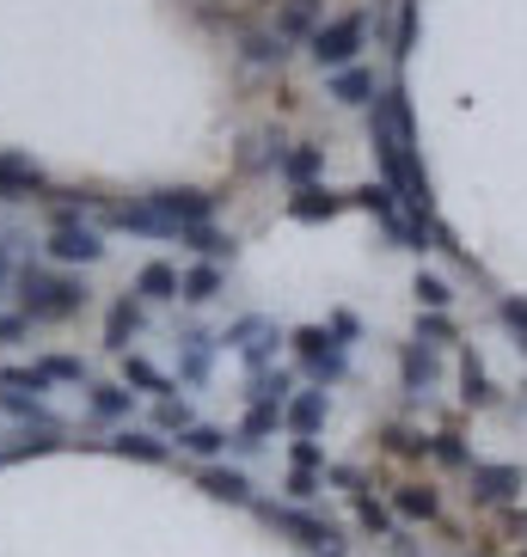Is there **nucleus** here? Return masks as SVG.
Here are the masks:
<instances>
[{
    "label": "nucleus",
    "mask_w": 527,
    "mask_h": 557,
    "mask_svg": "<svg viewBox=\"0 0 527 557\" xmlns=\"http://www.w3.org/2000/svg\"><path fill=\"white\" fill-rule=\"evenodd\" d=\"M356 527H363V533H375V540H399L393 508H387V503H375L368 491H356Z\"/></svg>",
    "instance_id": "nucleus-29"
},
{
    "label": "nucleus",
    "mask_w": 527,
    "mask_h": 557,
    "mask_svg": "<svg viewBox=\"0 0 527 557\" xmlns=\"http://www.w3.org/2000/svg\"><path fill=\"white\" fill-rule=\"evenodd\" d=\"M338 209H344V197H338V190H326V184H307V190H295V197H289V214H295V221H331Z\"/></svg>",
    "instance_id": "nucleus-28"
},
{
    "label": "nucleus",
    "mask_w": 527,
    "mask_h": 557,
    "mask_svg": "<svg viewBox=\"0 0 527 557\" xmlns=\"http://www.w3.org/2000/svg\"><path fill=\"white\" fill-rule=\"evenodd\" d=\"M412 295H417V307H424V312H448V307H454V288H448L436 270H417Z\"/></svg>",
    "instance_id": "nucleus-33"
},
{
    "label": "nucleus",
    "mask_w": 527,
    "mask_h": 557,
    "mask_svg": "<svg viewBox=\"0 0 527 557\" xmlns=\"http://www.w3.org/2000/svg\"><path fill=\"white\" fill-rule=\"evenodd\" d=\"M215 337L203 325H184V337H179V380L184 386H203L209 380V368H215Z\"/></svg>",
    "instance_id": "nucleus-13"
},
{
    "label": "nucleus",
    "mask_w": 527,
    "mask_h": 557,
    "mask_svg": "<svg viewBox=\"0 0 527 557\" xmlns=\"http://www.w3.org/2000/svg\"><path fill=\"white\" fill-rule=\"evenodd\" d=\"M289 344H295V361L314 374V386H338L350 374V344H338L326 325H301L289 331Z\"/></svg>",
    "instance_id": "nucleus-4"
},
{
    "label": "nucleus",
    "mask_w": 527,
    "mask_h": 557,
    "mask_svg": "<svg viewBox=\"0 0 527 557\" xmlns=\"http://www.w3.org/2000/svg\"><path fill=\"white\" fill-rule=\"evenodd\" d=\"M197 484L215 496V503H233V508H252V503H258V491H252V478L240 472V466H221V459H215V466H203V472H197Z\"/></svg>",
    "instance_id": "nucleus-14"
},
{
    "label": "nucleus",
    "mask_w": 527,
    "mask_h": 557,
    "mask_svg": "<svg viewBox=\"0 0 527 557\" xmlns=\"http://www.w3.org/2000/svg\"><path fill=\"white\" fill-rule=\"evenodd\" d=\"M314 484H319V472H289V496H295V503H307Z\"/></svg>",
    "instance_id": "nucleus-44"
},
{
    "label": "nucleus",
    "mask_w": 527,
    "mask_h": 557,
    "mask_svg": "<svg viewBox=\"0 0 527 557\" xmlns=\"http://www.w3.org/2000/svg\"><path fill=\"white\" fill-rule=\"evenodd\" d=\"M429 459H442V466H473V447L461 442V435H429Z\"/></svg>",
    "instance_id": "nucleus-36"
},
{
    "label": "nucleus",
    "mask_w": 527,
    "mask_h": 557,
    "mask_svg": "<svg viewBox=\"0 0 527 557\" xmlns=\"http://www.w3.org/2000/svg\"><path fill=\"white\" fill-rule=\"evenodd\" d=\"M399 374H405V393L424 398L436 380H442V361H436V349L429 344H405V356H399Z\"/></svg>",
    "instance_id": "nucleus-23"
},
{
    "label": "nucleus",
    "mask_w": 527,
    "mask_h": 557,
    "mask_svg": "<svg viewBox=\"0 0 527 557\" xmlns=\"http://www.w3.org/2000/svg\"><path fill=\"white\" fill-rule=\"evenodd\" d=\"M515 533H527V515H515Z\"/></svg>",
    "instance_id": "nucleus-46"
},
{
    "label": "nucleus",
    "mask_w": 527,
    "mask_h": 557,
    "mask_svg": "<svg viewBox=\"0 0 527 557\" xmlns=\"http://www.w3.org/2000/svg\"><path fill=\"white\" fill-rule=\"evenodd\" d=\"M277 172L295 184V190H307V184L326 178V148H319V141H295V148H282V165H277Z\"/></svg>",
    "instance_id": "nucleus-20"
},
{
    "label": "nucleus",
    "mask_w": 527,
    "mask_h": 557,
    "mask_svg": "<svg viewBox=\"0 0 527 557\" xmlns=\"http://www.w3.org/2000/svg\"><path fill=\"white\" fill-rule=\"evenodd\" d=\"M466 472H473V496L478 503H515V496H522V466H485V459H473V466H466Z\"/></svg>",
    "instance_id": "nucleus-12"
},
{
    "label": "nucleus",
    "mask_w": 527,
    "mask_h": 557,
    "mask_svg": "<svg viewBox=\"0 0 527 557\" xmlns=\"http://www.w3.org/2000/svg\"><path fill=\"white\" fill-rule=\"evenodd\" d=\"M105 447H111L117 459H142V466H166V459H172V442H166V435H154V429H130V423L117 429Z\"/></svg>",
    "instance_id": "nucleus-15"
},
{
    "label": "nucleus",
    "mask_w": 527,
    "mask_h": 557,
    "mask_svg": "<svg viewBox=\"0 0 527 557\" xmlns=\"http://www.w3.org/2000/svg\"><path fill=\"white\" fill-rule=\"evenodd\" d=\"M154 202H160L172 221H179V233L184 227H203V221H215V197L209 190H197V184H172V190H148Z\"/></svg>",
    "instance_id": "nucleus-10"
},
{
    "label": "nucleus",
    "mask_w": 527,
    "mask_h": 557,
    "mask_svg": "<svg viewBox=\"0 0 527 557\" xmlns=\"http://www.w3.org/2000/svg\"><path fill=\"white\" fill-rule=\"evenodd\" d=\"M105 227L111 233H130V239H179V221H172V214L160 209V202L154 197H130V202H105Z\"/></svg>",
    "instance_id": "nucleus-6"
},
{
    "label": "nucleus",
    "mask_w": 527,
    "mask_h": 557,
    "mask_svg": "<svg viewBox=\"0 0 527 557\" xmlns=\"http://www.w3.org/2000/svg\"><path fill=\"white\" fill-rule=\"evenodd\" d=\"M0 466H7V454H0Z\"/></svg>",
    "instance_id": "nucleus-47"
},
{
    "label": "nucleus",
    "mask_w": 527,
    "mask_h": 557,
    "mask_svg": "<svg viewBox=\"0 0 527 557\" xmlns=\"http://www.w3.org/2000/svg\"><path fill=\"white\" fill-rule=\"evenodd\" d=\"M142 325H148V307H142L135 295H117L111 312H105V349H111V356H130V344L142 337Z\"/></svg>",
    "instance_id": "nucleus-11"
},
{
    "label": "nucleus",
    "mask_w": 527,
    "mask_h": 557,
    "mask_svg": "<svg viewBox=\"0 0 527 557\" xmlns=\"http://www.w3.org/2000/svg\"><path fill=\"white\" fill-rule=\"evenodd\" d=\"M246 62H258V67H282V62H289V44H282L277 32H252V37H246Z\"/></svg>",
    "instance_id": "nucleus-34"
},
{
    "label": "nucleus",
    "mask_w": 527,
    "mask_h": 557,
    "mask_svg": "<svg viewBox=\"0 0 527 557\" xmlns=\"http://www.w3.org/2000/svg\"><path fill=\"white\" fill-rule=\"evenodd\" d=\"M387 442H393V454H429V435H412V429H393Z\"/></svg>",
    "instance_id": "nucleus-42"
},
{
    "label": "nucleus",
    "mask_w": 527,
    "mask_h": 557,
    "mask_svg": "<svg viewBox=\"0 0 527 557\" xmlns=\"http://www.w3.org/2000/svg\"><path fill=\"white\" fill-rule=\"evenodd\" d=\"M412 37H417V0H399V55H412Z\"/></svg>",
    "instance_id": "nucleus-40"
},
{
    "label": "nucleus",
    "mask_w": 527,
    "mask_h": 557,
    "mask_svg": "<svg viewBox=\"0 0 527 557\" xmlns=\"http://www.w3.org/2000/svg\"><path fill=\"white\" fill-rule=\"evenodd\" d=\"M363 37H368V13H344V18H331V25H319V32L307 37V55H314L326 74H338V67H356Z\"/></svg>",
    "instance_id": "nucleus-5"
},
{
    "label": "nucleus",
    "mask_w": 527,
    "mask_h": 557,
    "mask_svg": "<svg viewBox=\"0 0 527 557\" xmlns=\"http://www.w3.org/2000/svg\"><path fill=\"white\" fill-rule=\"evenodd\" d=\"M252 398H264V405H289V398H295V374H289V368H264V374H252Z\"/></svg>",
    "instance_id": "nucleus-32"
},
{
    "label": "nucleus",
    "mask_w": 527,
    "mask_h": 557,
    "mask_svg": "<svg viewBox=\"0 0 527 557\" xmlns=\"http://www.w3.org/2000/svg\"><path fill=\"white\" fill-rule=\"evenodd\" d=\"M448 337H454V319H448V312H424V319H417V344H448Z\"/></svg>",
    "instance_id": "nucleus-37"
},
{
    "label": "nucleus",
    "mask_w": 527,
    "mask_h": 557,
    "mask_svg": "<svg viewBox=\"0 0 527 557\" xmlns=\"http://www.w3.org/2000/svg\"><path fill=\"white\" fill-rule=\"evenodd\" d=\"M13 288V239H0V295Z\"/></svg>",
    "instance_id": "nucleus-45"
},
{
    "label": "nucleus",
    "mask_w": 527,
    "mask_h": 557,
    "mask_svg": "<svg viewBox=\"0 0 527 557\" xmlns=\"http://www.w3.org/2000/svg\"><path fill=\"white\" fill-rule=\"evenodd\" d=\"M326 99L350 104V111H368V104L380 99V86H375V74H368V67H338V74L326 81Z\"/></svg>",
    "instance_id": "nucleus-18"
},
{
    "label": "nucleus",
    "mask_w": 527,
    "mask_h": 557,
    "mask_svg": "<svg viewBox=\"0 0 527 557\" xmlns=\"http://www.w3.org/2000/svg\"><path fill=\"white\" fill-rule=\"evenodd\" d=\"M117 361H123V374H117V380H123V386H130L135 398H142V393H148V398H166V393H179V386H172V380H166V374H160V368H154L148 356H135V349H130V356H117Z\"/></svg>",
    "instance_id": "nucleus-24"
},
{
    "label": "nucleus",
    "mask_w": 527,
    "mask_h": 557,
    "mask_svg": "<svg viewBox=\"0 0 527 557\" xmlns=\"http://www.w3.org/2000/svg\"><path fill=\"white\" fill-rule=\"evenodd\" d=\"M350 202H356V209H368V214L380 221V227H387V233L399 239V227H405V214H399V197L387 190V184H363V190H356Z\"/></svg>",
    "instance_id": "nucleus-27"
},
{
    "label": "nucleus",
    "mask_w": 527,
    "mask_h": 557,
    "mask_svg": "<svg viewBox=\"0 0 527 557\" xmlns=\"http://www.w3.org/2000/svg\"><path fill=\"white\" fill-rule=\"evenodd\" d=\"M497 312H503V325H510L515 337H522V349H527V300H522V295H510Z\"/></svg>",
    "instance_id": "nucleus-39"
},
{
    "label": "nucleus",
    "mask_w": 527,
    "mask_h": 557,
    "mask_svg": "<svg viewBox=\"0 0 527 557\" xmlns=\"http://www.w3.org/2000/svg\"><path fill=\"white\" fill-rule=\"evenodd\" d=\"M142 307H166V300H179V263H166V258H154V263H142L135 270V288H130Z\"/></svg>",
    "instance_id": "nucleus-17"
},
{
    "label": "nucleus",
    "mask_w": 527,
    "mask_h": 557,
    "mask_svg": "<svg viewBox=\"0 0 527 557\" xmlns=\"http://www.w3.org/2000/svg\"><path fill=\"white\" fill-rule=\"evenodd\" d=\"M25 312H0V344H19V337H25Z\"/></svg>",
    "instance_id": "nucleus-43"
},
{
    "label": "nucleus",
    "mask_w": 527,
    "mask_h": 557,
    "mask_svg": "<svg viewBox=\"0 0 527 557\" xmlns=\"http://www.w3.org/2000/svg\"><path fill=\"white\" fill-rule=\"evenodd\" d=\"M37 374L50 380V386H56V380H86V361L68 356V349H56V356H37Z\"/></svg>",
    "instance_id": "nucleus-35"
},
{
    "label": "nucleus",
    "mask_w": 527,
    "mask_h": 557,
    "mask_svg": "<svg viewBox=\"0 0 527 557\" xmlns=\"http://www.w3.org/2000/svg\"><path fill=\"white\" fill-rule=\"evenodd\" d=\"M522 557H527V552H522Z\"/></svg>",
    "instance_id": "nucleus-48"
},
{
    "label": "nucleus",
    "mask_w": 527,
    "mask_h": 557,
    "mask_svg": "<svg viewBox=\"0 0 527 557\" xmlns=\"http://www.w3.org/2000/svg\"><path fill=\"white\" fill-rule=\"evenodd\" d=\"M252 515L258 521H270L277 533H289V540L301 545L307 557H350V540H344V527H331L319 521V515H307V508H289V503H252Z\"/></svg>",
    "instance_id": "nucleus-2"
},
{
    "label": "nucleus",
    "mask_w": 527,
    "mask_h": 557,
    "mask_svg": "<svg viewBox=\"0 0 527 557\" xmlns=\"http://www.w3.org/2000/svg\"><path fill=\"white\" fill-rule=\"evenodd\" d=\"M105 251L111 246H105V233L93 221H81V227H50V239H44V263H56V270H86Z\"/></svg>",
    "instance_id": "nucleus-7"
},
{
    "label": "nucleus",
    "mask_w": 527,
    "mask_h": 557,
    "mask_svg": "<svg viewBox=\"0 0 527 557\" xmlns=\"http://www.w3.org/2000/svg\"><path fill=\"white\" fill-rule=\"evenodd\" d=\"M13 288H19L25 325H68V319H81L86 300H93L81 270H56V263H44V258L13 263Z\"/></svg>",
    "instance_id": "nucleus-1"
},
{
    "label": "nucleus",
    "mask_w": 527,
    "mask_h": 557,
    "mask_svg": "<svg viewBox=\"0 0 527 557\" xmlns=\"http://www.w3.org/2000/svg\"><path fill=\"white\" fill-rule=\"evenodd\" d=\"M326 331L338 337V344H350V337H363V325H356V312H331V319H326Z\"/></svg>",
    "instance_id": "nucleus-41"
},
{
    "label": "nucleus",
    "mask_w": 527,
    "mask_h": 557,
    "mask_svg": "<svg viewBox=\"0 0 527 557\" xmlns=\"http://www.w3.org/2000/svg\"><path fill=\"white\" fill-rule=\"evenodd\" d=\"M289 459H295V472H326V447H319V442H295V447H289Z\"/></svg>",
    "instance_id": "nucleus-38"
},
{
    "label": "nucleus",
    "mask_w": 527,
    "mask_h": 557,
    "mask_svg": "<svg viewBox=\"0 0 527 557\" xmlns=\"http://www.w3.org/2000/svg\"><path fill=\"white\" fill-rule=\"evenodd\" d=\"M387 508H393V521H436L442 515V496L429 491V484H399Z\"/></svg>",
    "instance_id": "nucleus-26"
},
{
    "label": "nucleus",
    "mask_w": 527,
    "mask_h": 557,
    "mask_svg": "<svg viewBox=\"0 0 527 557\" xmlns=\"http://www.w3.org/2000/svg\"><path fill=\"white\" fill-rule=\"evenodd\" d=\"M221 288H228V270H221V263H191V270H179V300L184 307H209Z\"/></svg>",
    "instance_id": "nucleus-22"
},
{
    "label": "nucleus",
    "mask_w": 527,
    "mask_h": 557,
    "mask_svg": "<svg viewBox=\"0 0 527 557\" xmlns=\"http://www.w3.org/2000/svg\"><path fill=\"white\" fill-rule=\"evenodd\" d=\"M461 398L466 405H491V374H485V361H478V349H461Z\"/></svg>",
    "instance_id": "nucleus-30"
},
{
    "label": "nucleus",
    "mask_w": 527,
    "mask_h": 557,
    "mask_svg": "<svg viewBox=\"0 0 527 557\" xmlns=\"http://www.w3.org/2000/svg\"><path fill=\"white\" fill-rule=\"evenodd\" d=\"M228 447H233V435H228L221 423H191V429L179 435V454L203 459V466H215V459L228 454Z\"/></svg>",
    "instance_id": "nucleus-25"
},
{
    "label": "nucleus",
    "mask_w": 527,
    "mask_h": 557,
    "mask_svg": "<svg viewBox=\"0 0 527 557\" xmlns=\"http://www.w3.org/2000/svg\"><path fill=\"white\" fill-rule=\"evenodd\" d=\"M86 410H93L99 423H130L135 393L123 386V380H86Z\"/></svg>",
    "instance_id": "nucleus-16"
},
{
    "label": "nucleus",
    "mask_w": 527,
    "mask_h": 557,
    "mask_svg": "<svg viewBox=\"0 0 527 557\" xmlns=\"http://www.w3.org/2000/svg\"><path fill=\"white\" fill-rule=\"evenodd\" d=\"M184 251H197L203 263H233V251H240V239H233L228 227H215V221H203V227H184L179 233Z\"/></svg>",
    "instance_id": "nucleus-19"
},
{
    "label": "nucleus",
    "mask_w": 527,
    "mask_h": 557,
    "mask_svg": "<svg viewBox=\"0 0 527 557\" xmlns=\"http://www.w3.org/2000/svg\"><path fill=\"white\" fill-rule=\"evenodd\" d=\"M50 197V172L32 153L0 148V202H44Z\"/></svg>",
    "instance_id": "nucleus-8"
},
{
    "label": "nucleus",
    "mask_w": 527,
    "mask_h": 557,
    "mask_svg": "<svg viewBox=\"0 0 527 557\" xmlns=\"http://www.w3.org/2000/svg\"><path fill=\"white\" fill-rule=\"evenodd\" d=\"M277 429H282V405H264V398H252L246 417H240V435H233V447H240V454H252V447H264Z\"/></svg>",
    "instance_id": "nucleus-21"
},
{
    "label": "nucleus",
    "mask_w": 527,
    "mask_h": 557,
    "mask_svg": "<svg viewBox=\"0 0 527 557\" xmlns=\"http://www.w3.org/2000/svg\"><path fill=\"white\" fill-rule=\"evenodd\" d=\"M326 410H331L326 386H295V398L282 405V429H289L295 442H314L319 429H326Z\"/></svg>",
    "instance_id": "nucleus-9"
},
{
    "label": "nucleus",
    "mask_w": 527,
    "mask_h": 557,
    "mask_svg": "<svg viewBox=\"0 0 527 557\" xmlns=\"http://www.w3.org/2000/svg\"><path fill=\"white\" fill-rule=\"evenodd\" d=\"M221 349H233V356L246 361V374H264L270 361H277V349L289 344V331L277 325V319H264V312H246V319H233L221 337H215Z\"/></svg>",
    "instance_id": "nucleus-3"
},
{
    "label": "nucleus",
    "mask_w": 527,
    "mask_h": 557,
    "mask_svg": "<svg viewBox=\"0 0 527 557\" xmlns=\"http://www.w3.org/2000/svg\"><path fill=\"white\" fill-rule=\"evenodd\" d=\"M197 423V417H191V405H184V393L172 398H154V435H184V429Z\"/></svg>",
    "instance_id": "nucleus-31"
}]
</instances>
